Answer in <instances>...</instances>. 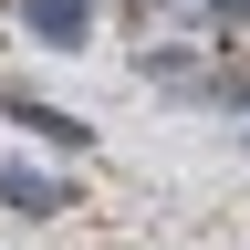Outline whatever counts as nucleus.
Here are the masks:
<instances>
[{
	"label": "nucleus",
	"mask_w": 250,
	"mask_h": 250,
	"mask_svg": "<svg viewBox=\"0 0 250 250\" xmlns=\"http://www.w3.org/2000/svg\"><path fill=\"white\" fill-rule=\"evenodd\" d=\"M11 125H31V136H52V146H83V136H94V125H73V115H52V104H31V94L11 104Z\"/></svg>",
	"instance_id": "obj_3"
},
{
	"label": "nucleus",
	"mask_w": 250,
	"mask_h": 250,
	"mask_svg": "<svg viewBox=\"0 0 250 250\" xmlns=\"http://www.w3.org/2000/svg\"><path fill=\"white\" fill-rule=\"evenodd\" d=\"M219 11H240V21H250V0H219Z\"/></svg>",
	"instance_id": "obj_4"
},
{
	"label": "nucleus",
	"mask_w": 250,
	"mask_h": 250,
	"mask_svg": "<svg viewBox=\"0 0 250 250\" xmlns=\"http://www.w3.org/2000/svg\"><path fill=\"white\" fill-rule=\"evenodd\" d=\"M0 198H11L21 219H62V208H73V188L42 177V167H21V156H0Z\"/></svg>",
	"instance_id": "obj_1"
},
{
	"label": "nucleus",
	"mask_w": 250,
	"mask_h": 250,
	"mask_svg": "<svg viewBox=\"0 0 250 250\" xmlns=\"http://www.w3.org/2000/svg\"><path fill=\"white\" fill-rule=\"evenodd\" d=\"M21 21H31V42H52V52H73L83 31H94V0H21Z\"/></svg>",
	"instance_id": "obj_2"
}]
</instances>
